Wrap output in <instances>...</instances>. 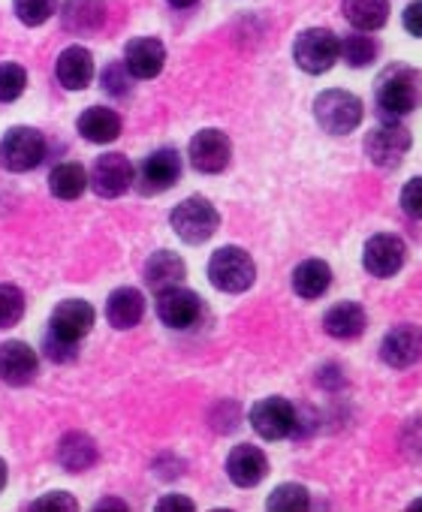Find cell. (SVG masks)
<instances>
[{
  "label": "cell",
  "instance_id": "obj_41",
  "mask_svg": "<svg viewBox=\"0 0 422 512\" xmlns=\"http://www.w3.org/2000/svg\"><path fill=\"white\" fill-rule=\"evenodd\" d=\"M4 485H7V461L0 458V491H4Z\"/></svg>",
  "mask_w": 422,
  "mask_h": 512
},
{
  "label": "cell",
  "instance_id": "obj_21",
  "mask_svg": "<svg viewBox=\"0 0 422 512\" xmlns=\"http://www.w3.org/2000/svg\"><path fill=\"white\" fill-rule=\"evenodd\" d=\"M106 317L115 329H133L145 317V296L136 287H118L106 302Z\"/></svg>",
  "mask_w": 422,
  "mask_h": 512
},
{
  "label": "cell",
  "instance_id": "obj_10",
  "mask_svg": "<svg viewBox=\"0 0 422 512\" xmlns=\"http://www.w3.org/2000/svg\"><path fill=\"white\" fill-rule=\"evenodd\" d=\"M190 166L205 175H218L230 166L233 160V142L224 130H199L190 139Z\"/></svg>",
  "mask_w": 422,
  "mask_h": 512
},
{
  "label": "cell",
  "instance_id": "obj_32",
  "mask_svg": "<svg viewBox=\"0 0 422 512\" xmlns=\"http://www.w3.org/2000/svg\"><path fill=\"white\" fill-rule=\"evenodd\" d=\"M13 4L19 22H25L28 28H40L58 13V0H13Z\"/></svg>",
  "mask_w": 422,
  "mask_h": 512
},
{
  "label": "cell",
  "instance_id": "obj_20",
  "mask_svg": "<svg viewBox=\"0 0 422 512\" xmlns=\"http://www.w3.org/2000/svg\"><path fill=\"white\" fill-rule=\"evenodd\" d=\"M365 326H368V314L359 302H338L323 317V329L335 341H353L365 332Z\"/></svg>",
  "mask_w": 422,
  "mask_h": 512
},
{
  "label": "cell",
  "instance_id": "obj_6",
  "mask_svg": "<svg viewBox=\"0 0 422 512\" xmlns=\"http://www.w3.org/2000/svg\"><path fill=\"white\" fill-rule=\"evenodd\" d=\"M413 139H410V130L392 118H386L383 124H377L374 130H368L365 136V157L380 166V169H395L404 154L410 151Z\"/></svg>",
  "mask_w": 422,
  "mask_h": 512
},
{
  "label": "cell",
  "instance_id": "obj_30",
  "mask_svg": "<svg viewBox=\"0 0 422 512\" xmlns=\"http://www.w3.org/2000/svg\"><path fill=\"white\" fill-rule=\"evenodd\" d=\"M266 506H269V509H275V512H296V509H308V506H311V494H308V488H305V485H299V482H284V485H278V488L269 494Z\"/></svg>",
  "mask_w": 422,
  "mask_h": 512
},
{
  "label": "cell",
  "instance_id": "obj_18",
  "mask_svg": "<svg viewBox=\"0 0 422 512\" xmlns=\"http://www.w3.org/2000/svg\"><path fill=\"white\" fill-rule=\"evenodd\" d=\"M163 64H166V46L154 37L130 40L124 49V67L130 70L133 79H154L160 76Z\"/></svg>",
  "mask_w": 422,
  "mask_h": 512
},
{
  "label": "cell",
  "instance_id": "obj_12",
  "mask_svg": "<svg viewBox=\"0 0 422 512\" xmlns=\"http://www.w3.org/2000/svg\"><path fill=\"white\" fill-rule=\"evenodd\" d=\"M157 317L169 329H190L202 317V299L193 290H184L181 284L169 287L157 293Z\"/></svg>",
  "mask_w": 422,
  "mask_h": 512
},
{
  "label": "cell",
  "instance_id": "obj_35",
  "mask_svg": "<svg viewBox=\"0 0 422 512\" xmlns=\"http://www.w3.org/2000/svg\"><path fill=\"white\" fill-rule=\"evenodd\" d=\"M401 208L404 214L422 220V175L419 178H410L401 190Z\"/></svg>",
  "mask_w": 422,
  "mask_h": 512
},
{
  "label": "cell",
  "instance_id": "obj_9",
  "mask_svg": "<svg viewBox=\"0 0 422 512\" xmlns=\"http://www.w3.org/2000/svg\"><path fill=\"white\" fill-rule=\"evenodd\" d=\"M251 425L263 440H284L296 431L299 416L287 398L272 395V398H263L251 407Z\"/></svg>",
  "mask_w": 422,
  "mask_h": 512
},
{
  "label": "cell",
  "instance_id": "obj_13",
  "mask_svg": "<svg viewBox=\"0 0 422 512\" xmlns=\"http://www.w3.org/2000/svg\"><path fill=\"white\" fill-rule=\"evenodd\" d=\"M133 178H136V169L124 154H103L94 163V169L88 175V184H94V190L100 196L115 199V196H124L130 190Z\"/></svg>",
  "mask_w": 422,
  "mask_h": 512
},
{
  "label": "cell",
  "instance_id": "obj_2",
  "mask_svg": "<svg viewBox=\"0 0 422 512\" xmlns=\"http://www.w3.org/2000/svg\"><path fill=\"white\" fill-rule=\"evenodd\" d=\"M208 281L221 293H245L257 281V263L245 247H218L208 260Z\"/></svg>",
  "mask_w": 422,
  "mask_h": 512
},
{
  "label": "cell",
  "instance_id": "obj_42",
  "mask_svg": "<svg viewBox=\"0 0 422 512\" xmlns=\"http://www.w3.org/2000/svg\"><path fill=\"white\" fill-rule=\"evenodd\" d=\"M410 509H422V497H419V500H413V503H410Z\"/></svg>",
  "mask_w": 422,
  "mask_h": 512
},
{
  "label": "cell",
  "instance_id": "obj_37",
  "mask_svg": "<svg viewBox=\"0 0 422 512\" xmlns=\"http://www.w3.org/2000/svg\"><path fill=\"white\" fill-rule=\"evenodd\" d=\"M31 509H61V512H70V509H79V503H76V497H70L67 491H52V494L34 500Z\"/></svg>",
  "mask_w": 422,
  "mask_h": 512
},
{
  "label": "cell",
  "instance_id": "obj_28",
  "mask_svg": "<svg viewBox=\"0 0 422 512\" xmlns=\"http://www.w3.org/2000/svg\"><path fill=\"white\" fill-rule=\"evenodd\" d=\"M49 190L58 199H79L88 190V172L82 163H58L49 175Z\"/></svg>",
  "mask_w": 422,
  "mask_h": 512
},
{
  "label": "cell",
  "instance_id": "obj_4",
  "mask_svg": "<svg viewBox=\"0 0 422 512\" xmlns=\"http://www.w3.org/2000/svg\"><path fill=\"white\" fill-rule=\"evenodd\" d=\"M169 223L175 229V235L187 244H202L221 226V214L211 205L205 196H187L184 202H178L169 214Z\"/></svg>",
  "mask_w": 422,
  "mask_h": 512
},
{
  "label": "cell",
  "instance_id": "obj_25",
  "mask_svg": "<svg viewBox=\"0 0 422 512\" xmlns=\"http://www.w3.org/2000/svg\"><path fill=\"white\" fill-rule=\"evenodd\" d=\"M97 443L94 437L82 434V431H70L61 437L58 443V461L61 467H67L70 473H85L94 461H97Z\"/></svg>",
  "mask_w": 422,
  "mask_h": 512
},
{
  "label": "cell",
  "instance_id": "obj_26",
  "mask_svg": "<svg viewBox=\"0 0 422 512\" xmlns=\"http://www.w3.org/2000/svg\"><path fill=\"white\" fill-rule=\"evenodd\" d=\"M329 287H332V269H329V263H323V260H305V263L296 266V272H293V290H296L299 299L314 302V299L326 296Z\"/></svg>",
  "mask_w": 422,
  "mask_h": 512
},
{
  "label": "cell",
  "instance_id": "obj_33",
  "mask_svg": "<svg viewBox=\"0 0 422 512\" xmlns=\"http://www.w3.org/2000/svg\"><path fill=\"white\" fill-rule=\"evenodd\" d=\"M28 88V73L19 64H0V103H16Z\"/></svg>",
  "mask_w": 422,
  "mask_h": 512
},
{
  "label": "cell",
  "instance_id": "obj_17",
  "mask_svg": "<svg viewBox=\"0 0 422 512\" xmlns=\"http://www.w3.org/2000/svg\"><path fill=\"white\" fill-rule=\"evenodd\" d=\"M269 473V458L260 446H251V443H239L230 458H227V476L233 485L239 488H254L266 479Z\"/></svg>",
  "mask_w": 422,
  "mask_h": 512
},
{
  "label": "cell",
  "instance_id": "obj_39",
  "mask_svg": "<svg viewBox=\"0 0 422 512\" xmlns=\"http://www.w3.org/2000/svg\"><path fill=\"white\" fill-rule=\"evenodd\" d=\"M157 509H184V512H193L196 503L190 497H181V494H166L163 500H157Z\"/></svg>",
  "mask_w": 422,
  "mask_h": 512
},
{
  "label": "cell",
  "instance_id": "obj_14",
  "mask_svg": "<svg viewBox=\"0 0 422 512\" xmlns=\"http://www.w3.org/2000/svg\"><path fill=\"white\" fill-rule=\"evenodd\" d=\"M380 359H383V365H389L395 371L416 365L422 359V332L410 323L389 329L380 341Z\"/></svg>",
  "mask_w": 422,
  "mask_h": 512
},
{
  "label": "cell",
  "instance_id": "obj_19",
  "mask_svg": "<svg viewBox=\"0 0 422 512\" xmlns=\"http://www.w3.org/2000/svg\"><path fill=\"white\" fill-rule=\"evenodd\" d=\"M55 76L67 91H85L94 82V58L85 46H70L58 55Z\"/></svg>",
  "mask_w": 422,
  "mask_h": 512
},
{
  "label": "cell",
  "instance_id": "obj_27",
  "mask_svg": "<svg viewBox=\"0 0 422 512\" xmlns=\"http://www.w3.org/2000/svg\"><path fill=\"white\" fill-rule=\"evenodd\" d=\"M344 19L356 28V31H380L389 19V0H344L341 4Z\"/></svg>",
  "mask_w": 422,
  "mask_h": 512
},
{
  "label": "cell",
  "instance_id": "obj_29",
  "mask_svg": "<svg viewBox=\"0 0 422 512\" xmlns=\"http://www.w3.org/2000/svg\"><path fill=\"white\" fill-rule=\"evenodd\" d=\"M377 43H374V37H368L365 31H359V34H350V37H344L341 40V58H344V64L347 67H353V70H359V67H368L374 58H377Z\"/></svg>",
  "mask_w": 422,
  "mask_h": 512
},
{
  "label": "cell",
  "instance_id": "obj_34",
  "mask_svg": "<svg viewBox=\"0 0 422 512\" xmlns=\"http://www.w3.org/2000/svg\"><path fill=\"white\" fill-rule=\"evenodd\" d=\"M43 350H46V356L52 359V362H73L76 359V353H79V344H73V341H67V338H58V335H46L43 338Z\"/></svg>",
  "mask_w": 422,
  "mask_h": 512
},
{
  "label": "cell",
  "instance_id": "obj_3",
  "mask_svg": "<svg viewBox=\"0 0 422 512\" xmlns=\"http://www.w3.org/2000/svg\"><path fill=\"white\" fill-rule=\"evenodd\" d=\"M314 118L329 136H347L362 124L365 106H362V100L356 94L332 88V91H323L314 100Z\"/></svg>",
  "mask_w": 422,
  "mask_h": 512
},
{
  "label": "cell",
  "instance_id": "obj_31",
  "mask_svg": "<svg viewBox=\"0 0 422 512\" xmlns=\"http://www.w3.org/2000/svg\"><path fill=\"white\" fill-rule=\"evenodd\" d=\"M25 317V293L13 284H0V329H13Z\"/></svg>",
  "mask_w": 422,
  "mask_h": 512
},
{
  "label": "cell",
  "instance_id": "obj_16",
  "mask_svg": "<svg viewBox=\"0 0 422 512\" xmlns=\"http://www.w3.org/2000/svg\"><path fill=\"white\" fill-rule=\"evenodd\" d=\"M40 374V359L25 341L0 344V380L7 386H28Z\"/></svg>",
  "mask_w": 422,
  "mask_h": 512
},
{
  "label": "cell",
  "instance_id": "obj_15",
  "mask_svg": "<svg viewBox=\"0 0 422 512\" xmlns=\"http://www.w3.org/2000/svg\"><path fill=\"white\" fill-rule=\"evenodd\" d=\"M97 323V314L88 302L82 299H67L61 302L55 311H52V320H49V332L58 335V338H67L73 344H79L82 338H88V332L94 329Z\"/></svg>",
  "mask_w": 422,
  "mask_h": 512
},
{
  "label": "cell",
  "instance_id": "obj_23",
  "mask_svg": "<svg viewBox=\"0 0 422 512\" xmlns=\"http://www.w3.org/2000/svg\"><path fill=\"white\" fill-rule=\"evenodd\" d=\"M187 269H184V260L172 250H157L151 260L145 263V284L154 290V293H163L169 287H178L184 281Z\"/></svg>",
  "mask_w": 422,
  "mask_h": 512
},
{
  "label": "cell",
  "instance_id": "obj_7",
  "mask_svg": "<svg viewBox=\"0 0 422 512\" xmlns=\"http://www.w3.org/2000/svg\"><path fill=\"white\" fill-rule=\"evenodd\" d=\"M46 157V139L34 127H13L0 139V166L10 172H31Z\"/></svg>",
  "mask_w": 422,
  "mask_h": 512
},
{
  "label": "cell",
  "instance_id": "obj_36",
  "mask_svg": "<svg viewBox=\"0 0 422 512\" xmlns=\"http://www.w3.org/2000/svg\"><path fill=\"white\" fill-rule=\"evenodd\" d=\"M103 85L109 94H127L130 91V70L124 64H109L103 73Z\"/></svg>",
  "mask_w": 422,
  "mask_h": 512
},
{
  "label": "cell",
  "instance_id": "obj_1",
  "mask_svg": "<svg viewBox=\"0 0 422 512\" xmlns=\"http://www.w3.org/2000/svg\"><path fill=\"white\" fill-rule=\"evenodd\" d=\"M374 100L383 118H404L422 103V73L407 64H389L374 85Z\"/></svg>",
  "mask_w": 422,
  "mask_h": 512
},
{
  "label": "cell",
  "instance_id": "obj_8",
  "mask_svg": "<svg viewBox=\"0 0 422 512\" xmlns=\"http://www.w3.org/2000/svg\"><path fill=\"white\" fill-rule=\"evenodd\" d=\"M407 260V244L392 235V232H377L365 241V250H362V266L371 278H392L401 272Z\"/></svg>",
  "mask_w": 422,
  "mask_h": 512
},
{
  "label": "cell",
  "instance_id": "obj_22",
  "mask_svg": "<svg viewBox=\"0 0 422 512\" xmlns=\"http://www.w3.org/2000/svg\"><path fill=\"white\" fill-rule=\"evenodd\" d=\"M61 22L70 34H94L106 22V4L103 0H67L61 10Z\"/></svg>",
  "mask_w": 422,
  "mask_h": 512
},
{
  "label": "cell",
  "instance_id": "obj_11",
  "mask_svg": "<svg viewBox=\"0 0 422 512\" xmlns=\"http://www.w3.org/2000/svg\"><path fill=\"white\" fill-rule=\"evenodd\" d=\"M181 178V157L175 148H157L154 154H148L136 172V187L145 193V196H154V193H163L169 187H175Z\"/></svg>",
  "mask_w": 422,
  "mask_h": 512
},
{
  "label": "cell",
  "instance_id": "obj_40",
  "mask_svg": "<svg viewBox=\"0 0 422 512\" xmlns=\"http://www.w3.org/2000/svg\"><path fill=\"white\" fill-rule=\"evenodd\" d=\"M169 4L175 7V10H187V7H193L196 0H169Z\"/></svg>",
  "mask_w": 422,
  "mask_h": 512
},
{
  "label": "cell",
  "instance_id": "obj_24",
  "mask_svg": "<svg viewBox=\"0 0 422 512\" xmlns=\"http://www.w3.org/2000/svg\"><path fill=\"white\" fill-rule=\"evenodd\" d=\"M79 133L88 139V142H94V145H109V142H115L118 136H121V118H118V112H112V109H106V106H94V109H88V112H82L79 115Z\"/></svg>",
  "mask_w": 422,
  "mask_h": 512
},
{
  "label": "cell",
  "instance_id": "obj_5",
  "mask_svg": "<svg viewBox=\"0 0 422 512\" xmlns=\"http://www.w3.org/2000/svg\"><path fill=\"white\" fill-rule=\"evenodd\" d=\"M338 58H341V40L329 28H308L296 37L293 61L299 70L320 76V73H329Z\"/></svg>",
  "mask_w": 422,
  "mask_h": 512
},
{
  "label": "cell",
  "instance_id": "obj_38",
  "mask_svg": "<svg viewBox=\"0 0 422 512\" xmlns=\"http://www.w3.org/2000/svg\"><path fill=\"white\" fill-rule=\"evenodd\" d=\"M401 22H404V31L410 37H419L422 40V0H413V4H407Z\"/></svg>",
  "mask_w": 422,
  "mask_h": 512
}]
</instances>
